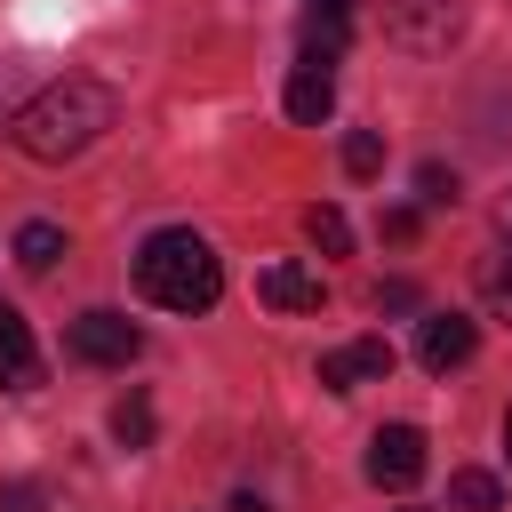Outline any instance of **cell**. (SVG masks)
<instances>
[{
  "mask_svg": "<svg viewBox=\"0 0 512 512\" xmlns=\"http://www.w3.org/2000/svg\"><path fill=\"white\" fill-rule=\"evenodd\" d=\"M112 112H120V96L104 88V80H88V72H64V80H48L40 96H24L16 104V120H8V144L24 152V160H40V168H56V160H80L104 128H112Z\"/></svg>",
  "mask_w": 512,
  "mask_h": 512,
  "instance_id": "6da1fadb",
  "label": "cell"
},
{
  "mask_svg": "<svg viewBox=\"0 0 512 512\" xmlns=\"http://www.w3.org/2000/svg\"><path fill=\"white\" fill-rule=\"evenodd\" d=\"M224 512H272V504H264V496H256V488H240V496H232V504H224Z\"/></svg>",
  "mask_w": 512,
  "mask_h": 512,
  "instance_id": "7402d4cb",
  "label": "cell"
},
{
  "mask_svg": "<svg viewBox=\"0 0 512 512\" xmlns=\"http://www.w3.org/2000/svg\"><path fill=\"white\" fill-rule=\"evenodd\" d=\"M424 232V208H384V240H416Z\"/></svg>",
  "mask_w": 512,
  "mask_h": 512,
  "instance_id": "ffe728a7",
  "label": "cell"
},
{
  "mask_svg": "<svg viewBox=\"0 0 512 512\" xmlns=\"http://www.w3.org/2000/svg\"><path fill=\"white\" fill-rule=\"evenodd\" d=\"M0 512H40V488H32V480H8V488H0Z\"/></svg>",
  "mask_w": 512,
  "mask_h": 512,
  "instance_id": "44dd1931",
  "label": "cell"
},
{
  "mask_svg": "<svg viewBox=\"0 0 512 512\" xmlns=\"http://www.w3.org/2000/svg\"><path fill=\"white\" fill-rule=\"evenodd\" d=\"M56 256H64V224H48V216L16 224V264L24 272H56Z\"/></svg>",
  "mask_w": 512,
  "mask_h": 512,
  "instance_id": "4fadbf2b",
  "label": "cell"
},
{
  "mask_svg": "<svg viewBox=\"0 0 512 512\" xmlns=\"http://www.w3.org/2000/svg\"><path fill=\"white\" fill-rule=\"evenodd\" d=\"M304 240H312L320 256H344V248H352V224H344V208H336V200H312V208H304Z\"/></svg>",
  "mask_w": 512,
  "mask_h": 512,
  "instance_id": "5bb4252c",
  "label": "cell"
},
{
  "mask_svg": "<svg viewBox=\"0 0 512 512\" xmlns=\"http://www.w3.org/2000/svg\"><path fill=\"white\" fill-rule=\"evenodd\" d=\"M376 168H384V136L376 128H352L344 136V176H376Z\"/></svg>",
  "mask_w": 512,
  "mask_h": 512,
  "instance_id": "e0dca14e",
  "label": "cell"
},
{
  "mask_svg": "<svg viewBox=\"0 0 512 512\" xmlns=\"http://www.w3.org/2000/svg\"><path fill=\"white\" fill-rule=\"evenodd\" d=\"M280 104H288V120H296V128H320V120L336 112V72H328L320 56H296V72H288V96H280Z\"/></svg>",
  "mask_w": 512,
  "mask_h": 512,
  "instance_id": "ba28073f",
  "label": "cell"
},
{
  "mask_svg": "<svg viewBox=\"0 0 512 512\" xmlns=\"http://www.w3.org/2000/svg\"><path fill=\"white\" fill-rule=\"evenodd\" d=\"M472 280H480V304L512 320V232H496V240L480 248V264H472Z\"/></svg>",
  "mask_w": 512,
  "mask_h": 512,
  "instance_id": "7c38bea8",
  "label": "cell"
},
{
  "mask_svg": "<svg viewBox=\"0 0 512 512\" xmlns=\"http://www.w3.org/2000/svg\"><path fill=\"white\" fill-rule=\"evenodd\" d=\"M256 296H264L272 312H320V304H328V288H320L312 264H264V272H256Z\"/></svg>",
  "mask_w": 512,
  "mask_h": 512,
  "instance_id": "9c48e42d",
  "label": "cell"
},
{
  "mask_svg": "<svg viewBox=\"0 0 512 512\" xmlns=\"http://www.w3.org/2000/svg\"><path fill=\"white\" fill-rule=\"evenodd\" d=\"M448 504H464V512H496V504H504V480H496V472H456V480H448Z\"/></svg>",
  "mask_w": 512,
  "mask_h": 512,
  "instance_id": "2e32d148",
  "label": "cell"
},
{
  "mask_svg": "<svg viewBox=\"0 0 512 512\" xmlns=\"http://www.w3.org/2000/svg\"><path fill=\"white\" fill-rule=\"evenodd\" d=\"M64 344H72V360H88V368H128L136 352H144V328L128 320V312H80L72 328H64Z\"/></svg>",
  "mask_w": 512,
  "mask_h": 512,
  "instance_id": "277c9868",
  "label": "cell"
},
{
  "mask_svg": "<svg viewBox=\"0 0 512 512\" xmlns=\"http://www.w3.org/2000/svg\"><path fill=\"white\" fill-rule=\"evenodd\" d=\"M504 456H512V408H504Z\"/></svg>",
  "mask_w": 512,
  "mask_h": 512,
  "instance_id": "603a6c76",
  "label": "cell"
},
{
  "mask_svg": "<svg viewBox=\"0 0 512 512\" xmlns=\"http://www.w3.org/2000/svg\"><path fill=\"white\" fill-rule=\"evenodd\" d=\"M352 40V0H304V56L336 64Z\"/></svg>",
  "mask_w": 512,
  "mask_h": 512,
  "instance_id": "8fae6325",
  "label": "cell"
},
{
  "mask_svg": "<svg viewBox=\"0 0 512 512\" xmlns=\"http://www.w3.org/2000/svg\"><path fill=\"white\" fill-rule=\"evenodd\" d=\"M384 376H392V344H384V336H360V344H336V352H320V384H328V392L384 384Z\"/></svg>",
  "mask_w": 512,
  "mask_h": 512,
  "instance_id": "52a82bcc",
  "label": "cell"
},
{
  "mask_svg": "<svg viewBox=\"0 0 512 512\" xmlns=\"http://www.w3.org/2000/svg\"><path fill=\"white\" fill-rule=\"evenodd\" d=\"M376 312H424L416 280H384V288H376Z\"/></svg>",
  "mask_w": 512,
  "mask_h": 512,
  "instance_id": "d6986e66",
  "label": "cell"
},
{
  "mask_svg": "<svg viewBox=\"0 0 512 512\" xmlns=\"http://www.w3.org/2000/svg\"><path fill=\"white\" fill-rule=\"evenodd\" d=\"M368 480L376 488H416L424 480V432L416 424H384L368 440Z\"/></svg>",
  "mask_w": 512,
  "mask_h": 512,
  "instance_id": "8992f818",
  "label": "cell"
},
{
  "mask_svg": "<svg viewBox=\"0 0 512 512\" xmlns=\"http://www.w3.org/2000/svg\"><path fill=\"white\" fill-rule=\"evenodd\" d=\"M40 384V352H32V328L16 304H0V392H24Z\"/></svg>",
  "mask_w": 512,
  "mask_h": 512,
  "instance_id": "30bf717a",
  "label": "cell"
},
{
  "mask_svg": "<svg viewBox=\"0 0 512 512\" xmlns=\"http://www.w3.org/2000/svg\"><path fill=\"white\" fill-rule=\"evenodd\" d=\"M464 32V0H384V40L408 56H440Z\"/></svg>",
  "mask_w": 512,
  "mask_h": 512,
  "instance_id": "3957f363",
  "label": "cell"
},
{
  "mask_svg": "<svg viewBox=\"0 0 512 512\" xmlns=\"http://www.w3.org/2000/svg\"><path fill=\"white\" fill-rule=\"evenodd\" d=\"M112 440H120V448H152V400H144V392H128V400L112 408Z\"/></svg>",
  "mask_w": 512,
  "mask_h": 512,
  "instance_id": "9a60e30c",
  "label": "cell"
},
{
  "mask_svg": "<svg viewBox=\"0 0 512 512\" xmlns=\"http://www.w3.org/2000/svg\"><path fill=\"white\" fill-rule=\"evenodd\" d=\"M472 352H480V328H472L464 312H424V320H416V360H424L432 376L464 368Z\"/></svg>",
  "mask_w": 512,
  "mask_h": 512,
  "instance_id": "5b68a950",
  "label": "cell"
},
{
  "mask_svg": "<svg viewBox=\"0 0 512 512\" xmlns=\"http://www.w3.org/2000/svg\"><path fill=\"white\" fill-rule=\"evenodd\" d=\"M416 200H424V208H456V168L424 160V168H416Z\"/></svg>",
  "mask_w": 512,
  "mask_h": 512,
  "instance_id": "ac0fdd59",
  "label": "cell"
},
{
  "mask_svg": "<svg viewBox=\"0 0 512 512\" xmlns=\"http://www.w3.org/2000/svg\"><path fill=\"white\" fill-rule=\"evenodd\" d=\"M504 232H512V200H504Z\"/></svg>",
  "mask_w": 512,
  "mask_h": 512,
  "instance_id": "cb8c5ba5",
  "label": "cell"
},
{
  "mask_svg": "<svg viewBox=\"0 0 512 512\" xmlns=\"http://www.w3.org/2000/svg\"><path fill=\"white\" fill-rule=\"evenodd\" d=\"M136 288L160 304V312H208L224 296V256L192 232V224H160L144 248H136Z\"/></svg>",
  "mask_w": 512,
  "mask_h": 512,
  "instance_id": "7a4b0ae2",
  "label": "cell"
}]
</instances>
